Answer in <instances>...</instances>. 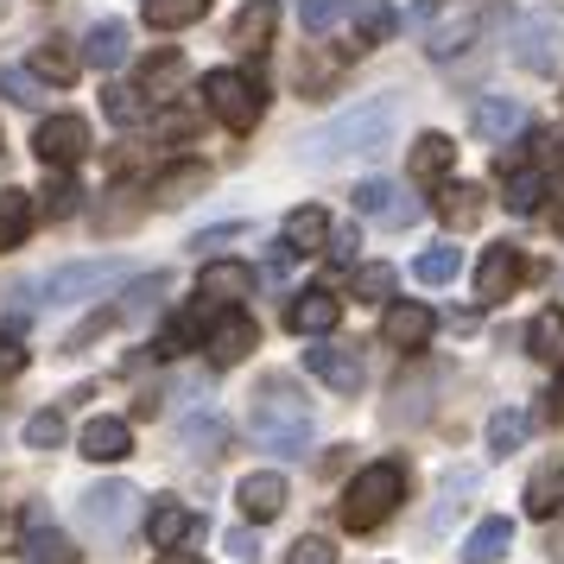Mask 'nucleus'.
Wrapping results in <instances>:
<instances>
[{"label":"nucleus","mask_w":564,"mask_h":564,"mask_svg":"<svg viewBox=\"0 0 564 564\" xmlns=\"http://www.w3.org/2000/svg\"><path fill=\"white\" fill-rule=\"evenodd\" d=\"M393 128H400V102L393 96H368V102L330 115L324 128H311L299 140V159L305 165H349V159H375L393 147Z\"/></svg>","instance_id":"nucleus-1"},{"label":"nucleus","mask_w":564,"mask_h":564,"mask_svg":"<svg viewBox=\"0 0 564 564\" xmlns=\"http://www.w3.org/2000/svg\"><path fill=\"white\" fill-rule=\"evenodd\" d=\"M248 432H254V444L280 451V457H305V444H311V400L285 381V375L260 381L254 412H248Z\"/></svg>","instance_id":"nucleus-2"},{"label":"nucleus","mask_w":564,"mask_h":564,"mask_svg":"<svg viewBox=\"0 0 564 564\" xmlns=\"http://www.w3.org/2000/svg\"><path fill=\"white\" fill-rule=\"evenodd\" d=\"M400 501H406V469H400L393 457L368 463L356 482L343 488V527H349V533H375Z\"/></svg>","instance_id":"nucleus-3"},{"label":"nucleus","mask_w":564,"mask_h":564,"mask_svg":"<svg viewBox=\"0 0 564 564\" xmlns=\"http://www.w3.org/2000/svg\"><path fill=\"white\" fill-rule=\"evenodd\" d=\"M564 57V7H533L513 20V64L533 70V77H552Z\"/></svg>","instance_id":"nucleus-4"},{"label":"nucleus","mask_w":564,"mask_h":564,"mask_svg":"<svg viewBox=\"0 0 564 564\" xmlns=\"http://www.w3.org/2000/svg\"><path fill=\"white\" fill-rule=\"evenodd\" d=\"M204 102L229 133H248L260 115H267V89H260L254 77H241V70H209L204 77Z\"/></svg>","instance_id":"nucleus-5"},{"label":"nucleus","mask_w":564,"mask_h":564,"mask_svg":"<svg viewBox=\"0 0 564 564\" xmlns=\"http://www.w3.org/2000/svg\"><path fill=\"white\" fill-rule=\"evenodd\" d=\"M115 280H128V260H70V267H52L45 305H83V299L108 292Z\"/></svg>","instance_id":"nucleus-6"},{"label":"nucleus","mask_w":564,"mask_h":564,"mask_svg":"<svg viewBox=\"0 0 564 564\" xmlns=\"http://www.w3.org/2000/svg\"><path fill=\"white\" fill-rule=\"evenodd\" d=\"M83 520H89V533H102V539H128L133 520H140V488L133 482H96L83 495Z\"/></svg>","instance_id":"nucleus-7"},{"label":"nucleus","mask_w":564,"mask_h":564,"mask_svg":"<svg viewBox=\"0 0 564 564\" xmlns=\"http://www.w3.org/2000/svg\"><path fill=\"white\" fill-rule=\"evenodd\" d=\"M32 153L45 159V172H70L83 153H89V121L83 115H52V121H39V133H32Z\"/></svg>","instance_id":"nucleus-8"},{"label":"nucleus","mask_w":564,"mask_h":564,"mask_svg":"<svg viewBox=\"0 0 564 564\" xmlns=\"http://www.w3.org/2000/svg\"><path fill=\"white\" fill-rule=\"evenodd\" d=\"M356 216L381 223V229H412V223L425 216V204H419V197H406L400 184L368 178V184H356Z\"/></svg>","instance_id":"nucleus-9"},{"label":"nucleus","mask_w":564,"mask_h":564,"mask_svg":"<svg viewBox=\"0 0 564 564\" xmlns=\"http://www.w3.org/2000/svg\"><path fill=\"white\" fill-rule=\"evenodd\" d=\"M260 343V324L248 317V311H223V317H209V330H204V356H209V368H235V361L248 356Z\"/></svg>","instance_id":"nucleus-10"},{"label":"nucleus","mask_w":564,"mask_h":564,"mask_svg":"<svg viewBox=\"0 0 564 564\" xmlns=\"http://www.w3.org/2000/svg\"><path fill=\"white\" fill-rule=\"evenodd\" d=\"M305 368L330 387V393H361V381H368L361 356L349 349V343H330V336H317V343L305 349Z\"/></svg>","instance_id":"nucleus-11"},{"label":"nucleus","mask_w":564,"mask_h":564,"mask_svg":"<svg viewBox=\"0 0 564 564\" xmlns=\"http://www.w3.org/2000/svg\"><path fill=\"white\" fill-rule=\"evenodd\" d=\"M520 280H527V260H520V248H513V241L482 248V267H476V299H482V305L513 299V285H520Z\"/></svg>","instance_id":"nucleus-12"},{"label":"nucleus","mask_w":564,"mask_h":564,"mask_svg":"<svg viewBox=\"0 0 564 564\" xmlns=\"http://www.w3.org/2000/svg\"><path fill=\"white\" fill-rule=\"evenodd\" d=\"M432 330H437V317H432V305H419V299H400V305L381 311V343L387 349H425Z\"/></svg>","instance_id":"nucleus-13"},{"label":"nucleus","mask_w":564,"mask_h":564,"mask_svg":"<svg viewBox=\"0 0 564 564\" xmlns=\"http://www.w3.org/2000/svg\"><path fill=\"white\" fill-rule=\"evenodd\" d=\"M336 317H343V299H336L330 285H305V292H292V305H285V324L299 336H330Z\"/></svg>","instance_id":"nucleus-14"},{"label":"nucleus","mask_w":564,"mask_h":564,"mask_svg":"<svg viewBox=\"0 0 564 564\" xmlns=\"http://www.w3.org/2000/svg\"><path fill=\"white\" fill-rule=\"evenodd\" d=\"M197 299H209V305H241V299H254V267H248V260H209L204 273H197Z\"/></svg>","instance_id":"nucleus-15"},{"label":"nucleus","mask_w":564,"mask_h":564,"mask_svg":"<svg viewBox=\"0 0 564 564\" xmlns=\"http://www.w3.org/2000/svg\"><path fill=\"white\" fill-rule=\"evenodd\" d=\"M285 476L280 469H254V476H241V488H235V501H241V513L254 520V527H267V520H280L285 513Z\"/></svg>","instance_id":"nucleus-16"},{"label":"nucleus","mask_w":564,"mask_h":564,"mask_svg":"<svg viewBox=\"0 0 564 564\" xmlns=\"http://www.w3.org/2000/svg\"><path fill=\"white\" fill-rule=\"evenodd\" d=\"M469 128L482 133L488 147H508L513 133H527V102H513V96H482V102L469 108Z\"/></svg>","instance_id":"nucleus-17"},{"label":"nucleus","mask_w":564,"mask_h":564,"mask_svg":"<svg viewBox=\"0 0 564 564\" xmlns=\"http://www.w3.org/2000/svg\"><path fill=\"white\" fill-rule=\"evenodd\" d=\"M204 184H209V165L204 159H178V165H165V172H153V204H165V209H178V204H191V197H204Z\"/></svg>","instance_id":"nucleus-18"},{"label":"nucleus","mask_w":564,"mask_h":564,"mask_svg":"<svg viewBox=\"0 0 564 564\" xmlns=\"http://www.w3.org/2000/svg\"><path fill=\"white\" fill-rule=\"evenodd\" d=\"M488 26H501V7H488V13H463V20H451V26H437L432 39H425V52H432L437 64H451V57L469 52Z\"/></svg>","instance_id":"nucleus-19"},{"label":"nucleus","mask_w":564,"mask_h":564,"mask_svg":"<svg viewBox=\"0 0 564 564\" xmlns=\"http://www.w3.org/2000/svg\"><path fill=\"white\" fill-rule=\"evenodd\" d=\"M451 165H457V140H451V133H419V140H412L406 172L419 184H444L451 178Z\"/></svg>","instance_id":"nucleus-20"},{"label":"nucleus","mask_w":564,"mask_h":564,"mask_svg":"<svg viewBox=\"0 0 564 564\" xmlns=\"http://www.w3.org/2000/svg\"><path fill=\"white\" fill-rule=\"evenodd\" d=\"M20 558H26V564H77L83 552H77L64 533H57L45 513H32V520H26V539H20Z\"/></svg>","instance_id":"nucleus-21"},{"label":"nucleus","mask_w":564,"mask_h":564,"mask_svg":"<svg viewBox=\"0 0 564 564\" xmlns=\"http://www.w3.org/2000/svg\"><path fill=\"white\" fill-rule=\"evenodd\" d=\"M223 444H229V425H223V412H191V419L178 425V451H184V457L209 463V457H223Z\"/></svg>","instance_id":"nucleus-22"},{"label":"nucleus","mask_w":564,"mask_h":564,"mask_svg":"<svg viewBox=\"0 0 564 564\" xmlns=\"http://www.w3.org/2000/svg\"><path fill=\"white\" fill-rule=\"evenodd\" d=\"M128 20H96L89 39H83V64H96V70H121L128 64Z\"/></svg>","instance_id":"nucleus-23"},{"label":"nucleus","mask_w":564,"mask_h":564,"mask_svg":"<svg viewBox=\"0 0 564 564\" xmlns=\"http://www.w3.org/2000/svg\"><path fill=\"white\" fill-rule=\"evenodd\" d=\"M133 451V432H128V419H89V425H83V457L89 463H121Z\"/></svg>","instance_id":"nucleus-24"},{"label":"nucleus","mask_w":564,"mask_h":564,"mask_svg":"<svg viewBox=\"0 0 564 564\" xmlns=\"http://www.w3.org/2000/svg\"><path fill=\"white\" fill-rule=\"evenodd\" d=\"M273 26H280V7L273 0H248L229 26V45L235 52H260V45H273Z\"/></svg>","instance_id":"nucleus-25"},{"label":"nucleus","mask_w":564,"mask_h":564,"mask_svg":"<svg viewBox=\"0 0 564 564\" xmlns=\"http://www.w3.org/2000/svg\"><path fill=\"white\" fill-rule=\"evenodd\" d=\"M520 501H527L533 520H558L564 513V463H539L533 476H527V495Z\"/></svg>","instance_id":"nucleus-26"},{"label":"nucleus","mask_w":564,"mask_h":564,"mask_svg":"<svg viewBox=\"0 0 564 564\" xmlns=\"http://www.w3.org/2000/svg\"><path fill=\"white\" fill-rule=\"evenodd\" d=\"M400 32V13L387 7V0H356V39H349V52H375V45H387Z\"/></svg>","instance_id":"nucleus-27"},{"label":"nucleus","mask_w":564,"mask_h":564,"mask_svg":"<svg viewBox=\"0 0 564 564\" xmlns=\"http://www.w3.org/2000/svg\"><path fill=\"white\" fill-rule=\"evenodd\" d=\"M32 70H39V77L45 83H57V89H64V83H77V70H83V52L77 45H70V39H39V45H32Z\"/></svg>","instance_id":"nucleus-28"},{"label":"nucleus","mask_w":564,"mask_h":564,"mask_svg":"<svg viewBox=\"0 0 564 564\" xmlns=\"http://www.w3.org/2000/svg\"><path fill=\"white\" fill-rule=\"evenodd\" d=\"M508 545H513V520L488 513L482 527H476V533L463 539V552H457V558H463V564H501V558H508Z\"/></svg>","instance_id":"nucleus-29"},{"label":"nucleus","mask_w":564,"mask_h":564,"mask_svg":"<svg viewBox=\"0 0 564 564\" xmlns=\"http://www.w3.org/2000/svg\"><path fill=\"white\" fill-rule=\"evenodd\" d=\"M197 527H204V520H197V513L184 508V501H159V508L147 513V533H153V545H159V552H172V545H184V539L197 533Z\"/></svg>","instance_id":"nucleus-30"},{"label":"nucleus","mask_w":564,"mask_h":564,"mask_svg":"<svg viewBox=\"0 0 564 564\" xmlns=\"http://www.w3.org/2000/svg\"><path fill=\"white\" fill-rule=\"evenodd\" d=\"M482 209H488L482 184H444V191H437V216H444L451 229H476Z\"/></svg>","instance_id":"nucleus-31"},{"label":"nucleus","mask_w":564,"mask_h":564,"mask_svg":"<svg viewBox=\"0 0 564 564\" xmlns=\"http://www.w3.org/2000/svg\"><path fill=\"white\" fill-rule=\"evenodd\" d=\"M285 241H292V254H324V241H330V216L317 204H305V209H292L285 216Z\"/></svg>","instance_id":"nucleus-32"},{"label":"nucleus","mask_w":564,"mask_h":564,"mask_svg":"<svg viewBox=\"0 0 564 564\" xmlns=\"http://www.w3.org/2000/svg\"><path fill=\"white\" fill-rule=\"evenodd\" d=\"M159 299H165V273H140V280L128 285V299L115 305V317H121V324H147L159 311Z\"/></svg>","instance_id":"nucleus-33"},{"label":"nucleus","mask_w":564,"mask_h":564,"mask_svg":"<svg viewBox=\"0 0 564 564\" xmlns=\"http://www.w3.org/2000/svg\"><path fill=\"white\" fill-rule=\"evenodd\" d=\"M209 20V0H147V26L153 32H184Z\"/></svg>","instance_id":"nucleus-34"},{"label":"nucleus","mask_w":564,"mask_h":564,"mask_svg":"<svg viewBox=\"0 0 564 564\" xmlns=\"http://www.w3.org/2000/svg\"><path fill=\"white\" fill-rule=\"evenodd\" d=\"M26 223H32V191H0V254L26 241Z\"/></svg>","instance_id":"nucleus-35"},{"label":"nucleus","mask_w":564,"mask_h":564,"mask_svg":"<svg viewBox=\"0 0 564 564\" xmlns=\"http://www.w3.org/2000/svg\"><path fill=\"white\" fill-rule=\"evenodd\" d=\"M102 108L115 128H140L147 115H153V96L147 89H128V83H115V89H102Z\"/></svg>","instance_id":"nucleus-36"},{"label":"nucleus","mask_w":564,"mask_h":564,"mask_svg":"<svg viewBox=\"0 0 564 564\" xmlns=\"http://www.w3.org/2000/svg\"><path fill=\"white\" fill-rule=\"evenodd\" d=\"M39 209H45L52 223H64V216H77V209H83L77 178H70V172H57V165H52V178H45V191H39Z\"/></svg>","instance_id":"nucleus-37"},{"label":"nucleus","mask_w":564,"mask_h":564,"mask_svg":"<svg viewBox=\"0 0 564 564\" xmlns=\"http://www.w3.org/2000/svg\"><path fill=\"white\" fill-rule=\"evenodd\" d=\"M457 267H463V254L451 248V241H437V248H425V254L412 260V280L419 285H451L457 280Z\"/></svg>","instance_id":"nucleus-38"},{"label":"nucleus","mask_w":564,"mask_h":564,"mask_svg":"<svg viewBox=\"0 0 564 564\" xmlns=\"http://www.w3.org/2000/svg\"><path fill=\"white\" fill-rule=\"evenodd\" d=\"M520 444H527V412H520V406H501L495 419H488V451H495V457H513Z\"/></svg>","instance_id":"nucleus-39"},{"label":"nucleus","mask_w":564,"mask_h":564,"mask_svg":"<svg viewBox=\"0 0 564 564\" xmlns=\"http://www.w3.org/2000/svg\"><path fill=\"white\" fill-rule=\"evenodd\" d=\"M545 191H552V184H545L539 165H533V172H520V165L508 172V209H513V216H533V209L545 204Z\"/></svg>","instance_id":"nucleus-40"},{"label":"nucleus","mask_w":564,"mask_h":564,"mask_svg":"<svg viewBox=\"0 0 564 564\" xmlns=\"http://www.w3.org/2000/svg\"><path fill=\"white\" fill-rule=\"evenodd\" d=\"M204 330H209L204 305H197V311H184V317H172V324H165V336H159V356H184L191 343H204Z\"/></svg>","instance_id":"nucleus-41"},{"label":"nucleus","mask_w":564,"mask_h":564,"mask_svg":"<svg viewBox=\"0 0 564 564\" xmlns=\"http://www.w3.org/2000/svg\"><path fill=\"white\" fill-rule=\"evenodd\" d=\"M184 77V57L178 52H159L153 64H147V77H140V89H147V96H153V108L159 102H172V83Z\"/></svg>","instance_id":"nucleus-42"},{"label":"nucleus","mask_w":564,"mask_h":564,"mask_svg":"<svg viewBox=\"0 0 564 564\" xmlns=\"http://www.w3.org/2000/svg\"><path fill=\"white\" fill-rule=\"evenodd\" d=\"M356 13V0H299V26L305 32H330Z\"/></svg>","instance_id":"nucleus-43"},{"label":"nucleus","mask_w":564,"mask_h":564,"mask_svg":"<svg viewBox=\"0 0 564 564\" xmlns=\"http://www.w3.org/2000/svg\"><path fill=\"white\" fill-rule=\"evenodd\" d=\"M558 343H564V311H539L533 317V330H527V356H558Z\"/></svg>","instance_id":"nucleus-44"},{"label":"nucleus","mask_w":564,"mask_h":564,"mask_svg":"<svg viewBox=\"0 0 564 564\" xmlns=\"http://www.w3.org/2000/svg\"><path fill=\"white\" fill-rule=\"evenodd\" d=\"M0 96L20 108H39L45 102V83H39V70H0Z\"/></svg>","instance_id":"nucleus-45"},{"label":"nucleus","mask_w":564,"mask_h":564,"mask_svg":"<svg viewBox=\"0 0 564 564\" xmlns=\"http://www.w3.org/2000/svg\"><path fill=\"white\" fill-rule=\"evenodd\" d=\"M469 488H476V469H451V476H444V501H437V513H432V533H444V520L463 508Z\"/></svg>","instance_id":"nucleus-46"},{"label":"nucleus","mask_w":564,"mask_h":564,"mask_svg":"<svg viewBox=\"0 0 564 564\" xmlns=\"http://www.w3.org/2000/svg\"><path fill=\"white\" fill-rule=\"evenodd\" d=\"M20 437H26V451H57L64 444V412H32Z\"/></svg>","instance_id":"nucleus-47"},{"label":"nucleus","mask_w":564,"mask_h":564,"mask_svg":"<svg viewBox=\"0 0 564 564\" xmlns=\"http://www.w3.org/2000/svg\"><path fill=\"white\" fill-rule=\"evenodd\" d=\"M356 299H393V267L387 260H375V267H356Z\"/></svg>","instance_id":"nucleus-48"},{"label":"nucleus","mask_w":564,"mask_h":564,"mask_svg":"<svg viewBox=\"0 0 564 564\" xmlns=\"http://www.w3.org/2000/svg\"><path fill=\"white\" fill-rule=\"evenodd\" d=\"M356 248H361V229H356V223H349V229H330V241H324L330 267H356Z\"/></svg>","instance_id":"nucleus-49"},{"label":"nucleus","mask_w":564,"mask_h":564,"mask_svg":"<svg viewBox=\"0 0 564 564\" xmlns=\"http://www.w3.org/2000/svg\"><path fill=\"white\" fill-rule=\"evenodd\" d=\"M527 153H533L539 165H552V159L564 153V128H533L527 133Z\"/></svg>","instance_id":"nucleus-50"},{"label":"nucleus","mask_w":564,"mask_h":564,"mask_svg":"<svg viewBox=\"0 0 564 564\" xmlns=\"http://www.w3.org/2000/svg\"><path fill=\"white\" fill-rule=\"evenodd\" d=\"M285 564H336V552H330V539H299L285 552Z\"/></svg>","instance_id":"nucleus-51"},{"label":"nucleus","mask_w":564,"mask_h":564,"mask_svg":"<svg viewBox=\"0 0 564 564\" xmlns=\"http://www.w3.org/2000/svg\"><path fill=\"white\" fill-rule=\"evenodd\" d=\"M20 368H26V349H20L13 336H0V381H13Z\"/></svg>","instance_id":"nucleus-52"},{"label":"nucleus","mask_w":564,"mask_h":564,"mask_svg":"<svg viewBox=\"0 0 564 564\" xmlns=\"http://www.w3.org/2000/svg\"><path fill=\"white\" fill-rule=\"evenodd\" d=\"M191 128H197L191 115H153V133H159V140H184Z\"/></svg>","instance_id":"nucleus-53"},{"label":"nucleus","mask_w":564,"mask_h":564,"mask_svg":"<svg viewBox=\"0 0 564 564\" xmlns=\"http://www.w3.org/2000/svg\"><path fill=\"white\" fill-rule=\"evenodd\" d=\"M229 552H235V558H254L260 545H254V533H248V527H235V533H229Z\"/></svg>","instance_id":"nucleus-54"},{"label":"nucleus","mask_w":564,"mask_h":564,"mask_svg":"<svg viewBox=\"0 0 564 564\" xmlns=\"http://www.w3.org/2000/svg\"><path fill=\"white\" fill-rule=\"evenodd\" d=\"M552 419L564 425V361H558V381H552Z\"/></svg>","instance_id":"nucleus-55"},{"label":"nucleus","mask_w":564,"mask_h":564,"mask_svg":"<svg viewBox=\"0 0 564 564\" xmlns=\"http://www.w3.org/2000/svg\"><path fill=\"white\" fill-rule=\"evenodd\" d=\"M229 235H241L235 223H223V229H209V235H197V248H216V241H229Z\"/></svg>","instance_id":"nucleus-56"},{"label":"nucleus","mask_w":564,"mask_h":564,"mask_svg":"<svg viewBox=\"0 0 564 564\" xmlns=\"http://www.w3.org/2000/svg\"><path fill=\"white\" fill-rule=\"evenodd\" d=\"M153 564H204V558H197V552H178V545H172V552H165V558H153Z\"/></svg>","instance_id":"nucleus-57"},{"label":"nucleus","mask_w":564,"mask_h":564,"mask_svg":"<svg viewBox=\"0 0 564 564\" xmlns=\"http://www.w3.org/2000/svg\"><path fill=\"white\" fill-rule=\"evenodd\" d=\"M552 564H564V533H558V539H552Z\"/></svg>","instance_id":"nucleus-58"},{"label":"nucleus","mask_w":564,"mask_h":564,"mask_svg":"<svg viewBox=\"0 0 564 564\" xmlns=\"http://www.w3.org/2000/svg\"><path fill=\"white\" fill-rule=\"evenodd\" d=\"M558 235H564V209H558Z\"/></svg>","instance_id":"nucleus-59"}]
</instances>
